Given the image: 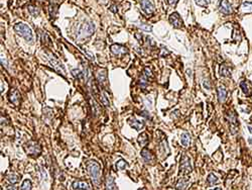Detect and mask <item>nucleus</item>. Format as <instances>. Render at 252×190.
I'll return each instance as SVG.
<instances>
[{"mask_svg": "<svg viewBox=\"0 0 252 190\" xmlns=\"http://www.w3.org/2000/svg\"><path fill=\"white\" fill-rule=\"evenodd\" d=\"M87 171L89 173L91 179L96 186L100 185L101 181V167L98 162L96 161H88L87 162Z\"/></svg>", "mask_w": 252, "mask_h": 190, "instance_id": "f257e3e1", "label": "nucleus"}, {"mask_svg": "<svg viewBox=\"0 0 252 190\" xmlns=\"http://www.w3.org/2000/svg\"><path fill=\"white\" fill-rule=\"evenodd\" d=\"M13 29H14L16 34L19 35L20 37L24 38L26 41H28V42H31L32 38H34V34H32L31 29H30L28 26H26L25 23H18L14 24Z\"/></svg>", "mask_w": 252, "mask_h": 190, "instance_id": "f03ea898", "label": "nucleus"}, {"mask_svg": "<svg viewBox=\"0 0 252 190\" xmlns=\"http://www.w3.org/2000/svg\"><path fill=\"white\" fill-rule=\"evenodd\" d=\"M94 32H95V26H94V23H91V21H88V23H85L80 27L78 32V38H84L91 37L94 34Z\"/></svg>", "mask_w": 252, "mask_h": 190, "instance_id": "7ed1b4c3", "label": "nucleus"}, {"mask_svg": "<svg viewBox=\"0 0 252 190\" xmlns=\"http://www.w3.org/2000/svg\"><path fill=\"white\" fill-rule=\"evenodd\" d=\"M226 119L229 122L230 126H231L232 133L235 134L238 129V119H237V114L235 113L234 110H229L226 113Z\"/></svg>", "mask_w": 252, "mask_h": 190, "instance_id": "20e7f679", "label": "nucleus"}, {"mask_svg": "<svg viewBox=\"0 0 252 190\" xmlns=\"http://www.w3.org/2000/svg\"><path fill=\"white\" fill-rule=\"evenodd\" d=\"M192 164H191L190 158L188 156H182L179 165V174H189L192 172Z\"/></svg>", "mask_w": 252, "mask_h": 190, "instance_id": "39448f33", "label": "nucleus"}, {"mask_svg": "<svg viewBox=\"0 0 252 190\" xmlns=\"http://www.w3.org/2000/svg\"><path fill=\"white\" fill-rule=\"evenodd\" d=\"M25 150L28 154L34 155V156L40 155V152H41V148L37 142H28L25 145Z\"/></svg>", "mask_w": 252, "mask_h": 190, "instance_id": "423d86ee", "label": "nucleus"}, {"mask_svg": "<svg viewBox=\"0 0 252 190\" xmlns=\"http://www.w3.org/2000/svg\"><path fill=\"white\" fill-rule=\"evenodd\" d=\"M141 9L144 11L146 14H152L156 10L153 0H140Z\"/></svg>", "mask_w": 252, "mask_h": 190, "instance_id": "0eeeda50", "label": "nucleus"}, {"mask_svg": "<svg viewBox=\"0 0 252 190\" xmlns=\"http://www.w3.org/2000/svg\"><path fill=\"white\" fill-rule=\"evenodd\" d=\"M49 64H51L52 67L54 68L58 73L62 74L63 76L66 75V71H65V68H64V66L61 64V63L58 61V60L54 56H49Z\"/></svg>", "mask_w": 252, "mask_h": 190, "instance_id": "6e6552de", "label": "nucleus"}, {"mask_svg": "<svg viewBox=\"0 0 252 190\" xmlns=\"http://www.w3.org/2000/svg\"><path fill=\"white\" fill-rule=\"evenodd\" d=\"M219 10L224 15H229L232 13V6L228 0H221L219 4Z\"/></svg>", "mask_w": 252, "mask_h": 190, "instance_id": "1a4fd4ad", "label": "nucleus"}, {"mask_svg": "<svg viewBox=\"0 0 252 190\" xmlns=\"http://www.w3.org/2000/svg\"><path fill=\"white\" fill-rule=\"evenodd\" d=\"M168 19H170V23L173 27H176V29H179V27H182V20L181 16H179V14L178 12H173L170 15V18Z\"/></svg>", "mask_w": 252, "mask_h": 190, "instance_id": "9d476101", "label": "nucleus"}, {"mask_svg": "<svg viewBox=\"0 0 252 190\" xmlns=\"http://www.w3.org/2000/svg\"><path fill=\"white\" fill-rule=\"evenodd\" d=\"M110 50L111 52L116 56H122V55H125L128 53V49L125 48L122 45H118V44H114L110 47Z\"/></svg>", "mask_w": 252, "mask_h": 190, "instance_id": "9b49d317", "label": "nucleus"}, {"mask_svg": "<svg viewBox=\"0 0 252 190\" xmlns=\"http://www.w3.org/2000/svg\"><path fill=\"white\" fill-rule=\"evenodd\" d=\"M8 98H9V101L11 103H13L14 105H18L20 103V93H19L18 90L16 89H11L9 91V94H8Z\"/></svg>", "mask_w": 252, "mask_h": 190, "instance_id": "f8f14e48", "label": "nucleus"}, {"mask_svg": "<svg viewBox=\"0 0 252 190\" xmlns=\"http://www.w3.org/2000/svg\"><path fill=\"white\" fill-rule=\"evenodd\" d=\"M72 188L75 190H91L90 185L86 181H75L72 184Z\"/></svg>", "mask_w": 252, "mask_h": 190, "instance_id": "ddd939ff", "label": "nucleus"}, {"mask_svg": "<svg viewBox=\"0 0 252 190\" xmlns=\"http://www.w3.org/2000/svg\"><path fill=\"white\" fill-rule=\"evenodd\" d=\"M240 87L242 89L243 93L247 96H251L252 95V85L249 81L247 80H244L240 83Z\"/></svg>", "mask_w": 252, "mask_h": 190, "instance_id": "4468645a", "label": "nucleus"}, {"mask_svg": "<svg viewBox=\"0 0 252 190\" xmlns=\"http://www.w3.org/2000/svg\"><path fill=\"white\" fill-rule=\"evenodd\" d=\"M217 92H218V100L220 103H224L226 101L227 99V90L226 88L223 86V85H221V86L218 87L217 89Z\"/></svg>", "mask_w": 252, "mask_h": 190, "instance_id": "2eb2a0df", "label": "nucleus"}, {"mask_svg": "<svg viewBox=\"0 0 252 190\" xmlns=\"http://www.w3.org/2000/svg\"><path fill=\"white\" fill-rule=\"evenodd\" d=\"M128 123L136 131H140L144 128V122L142 120L136 119V118H130V119H128Z\"/></svg>", "mask_w": 252, "mask_h": 190, "instance_id": "dca6fc26", "label": "nucleus"}, {"mask_svg": "<svg viewBox=\"0 0 252 190\" xmlns=\"http://www.w3.org/2000/svg\"><path fill=\"white\" fill-rule=\"evenodd\" d=\"M96 78H97V81H98L100 84H104L107 79V71L105 70V69L99 70L96 74Z\"/></svg>", "mask_w": 252, "mask_h": 190, "instance_id": "f3484780", "label": "nucleus"}, {"mask_svg": "<svg viewBox=\"0 0 252 190\" xmlns=\"http://www.w3.org/2000/svg\"><path fill=\"white\" fill-rule=\"evenodd\" d=\"M106 190H118L114 178L111 175L108 176L106 179Z\"/></svg>", "mask_w": 252, "mask_h": 190, "instance_id": "a211bd4d", "label": "nucleus"}, {"mask_svg": "<svg viewBox=\"0 0 252 190\" xmlns=\"http://www.w3.org/2000/svg\"><path fill=\"white\" fill-rule=\"evenodd\" d=\"M141 157H142L143 160H144L146 163H150L152 160H153V156H152L151 152L146 148H144L142 151H141Z\"/></svg>", "mask_w": 252, "mask_h": 190, "instance_id": "6ab92c4d", "label": "nucleus"}, {"mask_svg": "<svg viewBox=\"0 0 252 190\" xmlns=\"http://www.w3.org/2000/svg\"><path fill=\"white\" fill-rule=\"evenodd\" d=\"M188 184H189V181L188 179L185 178H181L176 183V189L178 190H185V188L188 187Z\"/></svg>", "mask_w": 252, "mask_h": 190, "instance_id": "aec40b11", "label": "nucleus"}, {"mask_svg": "<svg viewBox=\"0 0 252 190\" xmlns=\"http://www.w3.org/2000/svg\"><path fill=\"white\" fill-rule=\"evenodd\" d=\"M241 10L244 13H252V2L244 1L241 5Z\"/></svg>", "mask_w": 252, "mask_h": 190, "instance_id": "412c9836", "label": "nucleus"}, {"mask_svg": "<svg viewBox=\"0 0 252 190\" xmlns=\"http://www.w3.org/2000/svg\"><path fill=\"white\" fill-rule=\"evenodd\" d=\"M181 143H182V145L184 146V147H188V146L191 144V137H190V134H187V133L182 134V137H181Z\"/></svg>", "mask_w": 252, "mask_h": 190, "instance_id": "4be33fe9", "label": "nucleus"}, {"mask_svg": "<svg viewBox=\"0 0 252 190\" xmlns=\"http://www.w3.org/2000/svg\"><path fill=\"white\" fill-rule=\"evenodd\" d=\"M220 75L223 77H230L231 76V71L230 69L225 65H222L220 67Z\"/></svg>", "mask_w": 252, "mask_h": 190, "instance_id": "5701e85b", "label": "nucleus"}, {"mask_svg": "<svg viewBox=\"0 0 252 190\" xmlns=\"http://www.w3.org/2000/svg\"><path fill=\"white\" fill-rule=\"evenodd\" d=\"M218 181H219L218 177L215 174H213V173H211V174L208 176V178H207V182L209 185H215V184L218 183Z\"/></svg>", "mask_w": 252, "mask_h": 190, "instance_id": "b1692460", "label": "nucleus"}, {"mask_svg": "<svg viewBox=\"0 0 252 190\" xmlns=\"http://www.w3.org/2000/svg\"><path fill=\"white\" fill-rule=\"evenodd\" d=\"M137 141H138V143H139L140 145H142V146L146 145V144H147V142H148V137H147V134H146L145 133H142L139 137H138Z\"/></svg>", "mask_w": 252, "mask_h": 190, "instance_id": "393cba45", "label": "nucleus"}, {"mask_svg": "<svg viewBox=\"0 0 252 190\" xmlns=\"http://www.w3.org/2000/svg\"><path fill=\"white\" fill-rule=\"evenodd\" d=\"M6 177L11 184H15L18 181V176L16 175L15 173H8Z\"/></svg>", "mask_w": 252, "mask_h": 190, "instance_id": "a878e982", "label": "nucleus"}, {"mask_svg": "<svg viewBox=\"0 0 252 190\" xmlns=\"http://www.w3.org/2000/svg\"><path fill=\"white\" fill-rule=\"evenodd\" d=\"M115 166L118 170H124V169H126V168H128V164H127L124 160H119L117 163H116Z\"/></svg>", "mask_w": 252, "mask_h": 190, "instance_id": "bb28decb", "label": "nucleus"}, {"mask_svg": "<svg viewBox=\"0 0 252 190\" xmlns=\"http://www.w3.org/2000/svg\"><path fill=\"white\" fill-rule=\"evenodd\" d=\"M21 190H31V181L26 179V180L23 181L22 185L20 187Z\"/></svg>", "mask_w": 252, "mask_h": 190, "instance_id": "cd10ccee", "label": "nucleus"}, {"mask_svg": "<svg viewBox=\"0 0 252 190\" xmlns=\"http://www.w3.org/2000/svg\"><path fill=\"white\" fill-rule=\"evenodd\" d=\"M28 11L30 12V14H32L34 16H37V15H38V13H40V9H38L37 7L34 6V5H29Z\"/></svg>", "mask_w": 252, "mask_h": 190, "instance_id": "c85d7f7f", "label": "nucleus"}, {"mask_svg": "<svg viewBox=\"0 0 252 190\" xmlns=\"http://www.w3.org/2000/svg\"><path fill=\"white\" fill-rule=\"evenodd\" d=\"M195 3L201 7H207L210 4V0H195Z\"/></svg>", "mask_w": 252, "mask_h": 190, "instance_id": "c756f323", "label": "nucleus"}, {"mask_svg": "<svg viewBox=\"0 0 252 190\" xmlns=\"http://www.w3.org/2000/svg\"><path fill=\"white\" fill-rule=\"evenodd\" d=\"M72 74H73V76L77 79H81L83 77V75H84L82 71H80L79 69H74V70L72 71Z\"/></svg>", "mask_w": 252, "mask_h": 190, "instance_id": "7c9ffc66", "label": "nucleus"}, {"mask_svg": "<svg viewBox=\"0 0 252 190\" xmlns=\"http://www.w3.org/2000/svg\"><path fill=\"white\" fill-rule=\"evenodd\" d=\"M100 100H101V102L104 104V106H106L108 107L110 105V103H109V100L107 99V96L105 93H102V95L100 96Z\"/></svg>", "mask_w": 252, "mask_h": 190, "instance_id": "2f4dec72", "label": "nucleus"}, {"mask_svg": "<svg viewBox=\"0 0 252 190\" xmlns=\"http://www.w3.org/2000/svg\"><path fill=\"white\" fill-rule=\"evenodd\" d=\"M138 26H139L142 31H145V32H151V29H152V26H149V24H146V23H141Z\"/></svg>", "mask_w": 252, "mask_h": 190, "instance_id": "473e14b6", "label": "nucleus"}, {"mask_svg": "<svg viewBox=\"0 0 252 190\" xmlns=\"http://www.w3.org/2000/svg\"><path fill=\"white\" fill-rule=\"evenodd\" d=\"M144 75H145L146 78H152V77H153L151 70L149 68H145L144 69Z\"/></svg>", "mask_w": 252, "mask_h": 190, "instance_id": "72a5a7b5", "label": "nucleus"}, {"mask_svg": "<svg viewBox=\"0 0 252 190\" xmlns=\"http://www.w3.org/2000/svg\"><path fill=\"white\" fill-rule=\"evenodd\" d=\"M139 83H140L141 86L144 88V87L146 86V84H147V81H146V80L144 79V77H141L140 80H139Z\"/></svg>", "mask_w": 252, "mask_h": 190, "instance_id": "f704fd0d", "label": "nucleus"}, {"mask_svg": "<svg viewBox=\"0 0 252 190\" xmlns=\"http://www.w3.org/2000/svg\"><path fill=\"white\" fill-rule=\"evenodd\" d=\"M178 2H179V0H168V3H170V5H171V6H174Z\"/></svg>", "mask_w": 252, "mask_h": 190, "instance_id": "c9c22d12", "label": "nucleus"}, {"mask_svg": "<svg viewBox=\"0 0 252 190\" xmlns=\"http://www.w3.org/2000/svg\"><path fill=\"white\" fill-rule=\"evenodd\" d=\"M135 37H136V38H137V40H138V42L142 44V38H142V35H141V37H140V35L136 34V35H135Z\"/></svg>", "mask_w": 252, "mask_h": 190, "instance_id": "e433bc0d", "label": "nucleus"}, {"mask_svg": "<svg viewBox=\"0 0 252 190\" xmlns=\"http://www.w3.org/2000/svg\"><path fill=\"white\" fill-rule=\"evenodd\" d=\"M7 189L8 190H16L15 186H12V184H11V185H9V186H7Z\"/></svg>", "mask_w": 252, "mask_h": 190, "instance_id": "4c0bfd02", "label": "nucleus"}, {"mask_svg": "<svg viewBox=\"0 0 252 190\" xmlns=\"http://www.w3.org/2000/svg\"><path fill=\"white\" fill-rule=\"evenodd\" d=\"M248 129H249V131H250V133L252 134V126L249 125V126H248Z\"/></svg>", "mask_w": 252, "mask_h": 190, "instance_id": "58836bf2", "label": "nucleus"}, {"mask_svg": "<svg viewBox=\"0 0 252 190\" xmlns=\"http://www.w3.org/2000/svg\"><path fill=\"white\" fill-rule=\"evenodd\" d=\"M248 142H249V143H250V144L252 145V139H251V137H250V139H249V140H248Z\"/></svg>", "mask_w": 252, "mask_h": 190, "instance_id": "ea45409f", "label": "nucleus"}, {"mask_svg": "<svg viewBox=\"0 0 252 190\" xmlns=\"http://www.w3.org/2000/svg\"><path fill=\"white\" fill-rule=\"evenodd\" d=\"M213 190H221L220 188H215V189H213Z\"/></svg>", "mask_w": 252, "mask_h": 190, "instance_id": "a19ab883", "label": "nucleus"}, {"mask_svg": "<svg viewBox=\"0 0 252 190\" xmlns=\"http://www.w3.org/2000/svg\"><path fill=\"white\" fill-rule=\"evenodd\" d=\"M139 190H143V189H139Z\"/></svg>", "mask_w": 252, "mask_h": 190, "instance_id": "79ce46f5", "label": "nucleus"}, {"mask_svg": "<svg viewBox=\"0 0 252 190\" xmlns=\"http://www.w3.org/2000/svg\"><path fill=\"white\" fill-rule=\"evenodd\" d=\"M104 1H105V0H104Z\"/></svg>", "mask_w": 252, "mask_h": 190, "instance_id": "37998d69", "label": "nucleus"}]
</instances>
